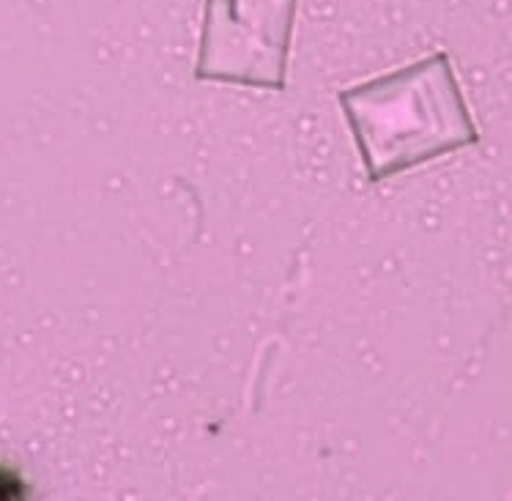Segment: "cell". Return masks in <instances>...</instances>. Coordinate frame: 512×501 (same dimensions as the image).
Returning <instances> with one entry per match:
<instances>
[{
	"label": "cell",
	"instance_id": "cell-1",
	"mask_svg": "<svg viewBox=\"0 0 512 501\" xmlns=\"http://www.w3.org/2000/svg\"><path fill=\"white\" fill-rule=\"evenodd\" d=\"M340 107L370 178L400 176L455 148L480 143L447 53L345 88Z\"/></svg>",
	"mask_w": 512,
	"mask_h": 501
},
{
	"label": "cell",
	"instance_id": "cell-2",
	"mask_svg": "<svg viewBox=\"0 0 512 501\" xmlns=\"http://www.w3.org/2000/svg\"><path fill=\"white\" fill-rule=\"evenodd\" d=\"M299 0H206L195 77L283 91Z\"/></svg>",
	"mask_w": 512,
	"mask_h": 501
}]
</instances>
